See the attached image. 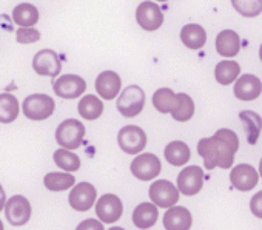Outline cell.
<instances>
[{"mask_svg": "<svg viewBox=\"0 0 262 230\" xmlns=\"http://www.w3.org/2000/svg\"><path fill=\"white\" fill-rule=\"evenodd\" d=\"M239 149V138L233 130L221 129L211 138H204L198 144V153L204 159L207 170L216 167L230 169L234 162V153Z\"/></svg>", "mask_w": 262, "mask_h": 230, "instance_id": "cell-1", "label": "cell"}, {"mask_svg": "<svg viewBox=\"0 0 262 230\" xmlns=\"http://www.w3.org/2000/svg\"><path fill=\"white\" fill-rule=\"evenodd\" d=\"M144 105L145 93L138 85L126 87L117 99V110L123 118H136L144 110Z\"/></svg>", "mask_w": 262, "mask_h": 230, "instance_id": "cell-2", "label": "cell"}, {"mask_svg": "<svg viewBox=\"0 0 262 230\" xmlns=\"http://www.w3.org/2000/svg\"><path fill=\"white\" fill-rule=\"evenodd\" d=\"M54 99L48 94H31L22 103L24 114L31 121L48 119L54 113Z\"/></svg>", "mask_w": 262, "mask_h": 230, "instance_id": "cell-3", "label": "cell"}, {"mask_svg": "<svg viewBox=\"0 0 262 230\" xmlns=\"http://www.w3.org/2000/svg\"><path fill=\"white\" fill-rule=\"evenodd\" d=\"M83 136H85V127L77 119H67L56 130L57 144L68 150L79 149L83 141Z\"/></svg>", "mask_w": 262, "mask_h": 230, "instance_id": "cell-4", "label": "cell"}, {"mask_svg": "<svg viewBox=\"0 0 262 230\" xmlns=\"http://www.w3.org/2000/svg\"><path fill=\"white\" fill-rule=\"evenodd\" d=\"M117 142L126 155H139L147 147V135L138 126H126L119 130Z\"/></svg>", "mask_w": 262, "mask_h": 230, "instance_id": "cell-5", "label": "cell"}, {"mask_svg": "<svg viewBox=\"0 0 262 230\" xmlns=\"http://www.w3.org/2000/svg\"><path fill=\"white\" fill-rule=\"evenodd\" d=\"M179 189L174 187L173 182L167 179H158L150 185L148 195L151 202H155L158 207L168 208L173 207L179 201Z\"/></svg>", "mask_w": 262, "mask_h": 230, "instance_id": "cell-6", "label": "cell"}, {"mask_svg": "<svg viewBox=\"0 0 262 230\" xmlns=\"http://www.w3.org/2000/svg\"><path fill=\"white\" fill-rule=\"evenodd\" d=\"M161 159L153 153L138 155L131 162V173L135 178L141 181H151L156 179L161 173Z\"/></svg>", "mask_w": 262, "mask_h": 230, "instance_id": "cell-7", "label": "cell"}, {"mask_svg": "<svg viewBox=\"0 0 262 230\" xmlns=\"http://www.w3.org/2000/svg\"><path fill=\"white\" fill-rule=\"evenodd\" d=\"M136 20L138 25L145 31H156L164 24V14L158 4L155 2H142L136 10Z\"/></svg>", "mask_w": 262, "mask_h": 230, "instance_id": "cell-8", "label": "cell"}, {"mask_svg": "<svg viewBox=\"0 0 262 230\" xmlns=\"http://www.w3.org/2000/svg\"><path fill=\"white\" fill-rule=\"evenodd\" d=\"M123 213V204L119 196L116 195H103L96 202V215L105 224H113L120 219Z\"/></svg>", "mask_w": 262, "mask_h": 230, "instance_id": "cell-9", "label": "cell"}, {"mask_svg": "<svg viewBox=\"0 0 262 230\" xmlns=\"http://www.w3.org/2000/svg\"><path fill=\"white\" fill-rule=\"evenodd\" d=\"M5 215L11 225H25L31 216V204L25 196L16 195L5 204Z\"/></svg>", "mask_w": 262, "mask_h": 230, "instance_id": "cell-10", "label": "cell"}, {"mask_svg": "<svg viewBox=\"0 0 262 230\" xmlns=\"http://www.w3.org/2000/svg\"><path fill=\"white\" fill-rule=\"evenodd\" d=\"M54 93L63 99H76L80 97L86 90V82L76 74H63L57 80H54Z\"/></svg>", "mask_w": 262, "mask_h": 230, "instance_id": "cell-11", "label": "cell"}, {"mask_svg": "<svg viewBox=\"0 0 262 230\" xmlns=\"http://www.w3.org/2000/svg\"><path fill=\"white\" fill-rule=\"evenodd\" d=\"M96 196H97V192H96V187L93 184L80 182V184H76L73 187V190L70 192L68 202L74 210L86 212L94 205Z\"/></svg>", "mask_w": 262, "mask_h": 230, "instance_id": "cell-12", "label": "cell"}, {"mask_svg": "<svg viewBox=\"0 0 262 230\" xmlns=\"http://www.w3.org/2000/svg\"><path fill=\"white\" fill-rule=\"evenodd\" d=\"M204 185V172L198 165L184 169L178 176V189L185 196H193L201 192Z\"/></svg>", "mask_w": 262, "mask_h": 230, "instance_id": "cell-13", "label": "cell"}, {"mask_svg": "<svg viewBox=\"0 0 262 230\" xmlns=\"http://www.w3.org/2000/svg\"><path fill=\"white\" fill-rule=\"evenodd\" d=\"M230 181L233 187L239 192H250L257 185L259 173L250 164H239L231 169Z\"/></svg>", "mask_w": 262, "mask_h": 230, "instance_id": "cell-14", "label": "cell"}, {"mask_svg": "<svg viewBox=\"0 0 262 230\" xmlns=\"http://www.w3.org/2000/svg\"><path fill=\"white\" fill-rule=\"evenodd\" d=\"M33 68L40 76L56 77L60 73V70H62V64H60V59H59L56 51H53V50H42V51H39L34 56Z\"/></svg>", "mask_w": 262, "mask_h": 230, "instance_id": "cell-15", "label": "cell"}, {"mask_svg": "<svg viewBox=\"0 0 262 230\" xmlns=\"http://www.w3.org/2000/svg\"><path fill=\"white\" fill-rule=\"evenodd\" d=\"M233 93L239 100H254L262 93V82L254 74H244L236 79Z\"/></svg>", "mask_w": 262, "mask_h": 230, "instance_id": "cell-16", "label": "cell"}, {"mask_svg": "<svg viewBox=\"0 0 262 230\" xmlns=\"http://www.w3.org/2000/svg\"><path fill=\"white\" fill-rule=\"evenodd\" d=\"M122 88L120 76L116 71H102L96 79V91L105 100L114 99Z\"/></svg>", "mask_w": 262, "mask_h": 230, "instance_id": "cell-17", "label": "cell"}, {"mask_svg": "<svg viewBox=\"0 0 262 230\" xmlns=\"http://www.w3.org/2000/svg\"><path fill=\"white\" fill-rule=\"evenodd\" d=\"M193 224V218L185 207H168L164 215V227L168 230H188Z\"/></svg>", "mask_w": 262, "mask_h": 230, "instance_id": "cell-18", "label": "cell"}, {"mask_svg": "<svg viewBox=\"0 0 262 230\" xmlns=\"http://www.w3.org/2000/svg\"><path fill=\"white\" fill-rule=\"evenodd\" d=\"M216 51L224 57H234L241 51V39L236 31L224 30L216 37Z\"/></svg>", "mask_w": 262, "mask_h": 230, "instance_id": "cell-19", "label": "cell"}, {"mask_svg": "<svg viewBox=\"0 0 262 230\" xmlns=\"http://www.w3.org/2000/svg\"><path fill=\"white\" fill-rule=\"evenodd\" d=\"M239 119L245 129L247 133V141L250 145H254L260 136L262 132V119L257 113L251 111V110H244L239 113Z\"/></svg>", "mask_w": 262, "mask_h": 230, "instance_id": "cell-20", "label": "cell"}, {"mask_svg": "<svg viewBox=\"0 0 262 230\" xmlns=\"http://www.w3.org/2000/svg\"><path fill=\"white\" fill-rule=\"evenodd\" d=\"M181 40L190 50H201L207 42V33L201 25L188 24L181 30Z\"/></svg>", "mask_w": 262, "mask_h": 230, "instance_id": "cell-21", "label": "cell"}, {"mask_svg": "<svg viewBox=\"0 0 262 230\" xmlns=\"http://www.w3.org/2000/svg\"><path fill=\"white\" fill-rule=\"evenodd\" d=\"M159 216L158 205L153 202H142L133 212V222L138 228H150L156 224Z\"/></svg>", "mask_w": 262, "mask_h": 230, "instance_id": "cell-22", "label": "cell"}, {"mask_svg": "<svg viewBox=\"0 0 262 230\" xmlns=\"http://www.w3.org/2000/svg\"><path fill=\"white\" fill-rule=\"evenodd\" d=\"M164 155H165L167 162L171 164V165H174V167L185 165L190 161V158H191L190 147L185 142H182V141H173V142H170L165 147Z\"/></svg>", "mask_w": 262, "mask_h": 230, "instance_id": "cell-23", "label": "cell"}, {"mask_svg": "<svg viewBox=\"0 0 262 230\" xmlns=\"http://www.w3.org/2000/svg\"><path fill=\"white\" fill-rule=\"evenodd\" d=\"M19 100L11 93H2L0 94V122L2 124H11L19 116Z\"/></svg>", "mask_w": 262, "mask_h": 230, "instance_id": "cell-24", "label": "cell"}, {"mask_svg": "<svg viewBox=\"0 0 262 230\" xmlns=\"http://www.w3.org/2000/svg\"><path fill=\"white\" fill-rule=\"evenodd\" d=\"M77 110L82 118H85L88 121H94V119L100 118V114L103 113V103L97 96L86 94L80 99Z\"/></svg>", "mask_w": 262, "mask_h": 230, "instance_id": "cell-25", "label": "cell"}, {"mask_svg": "<svg viewBox=\"0 0 262 230\" xmlns=\"http://www.w3.org/2000/svg\"><path fill=\"white\" fill-rule=\"evenodd\" d=\"M241 73V67L234 60H222L214 68V77L221 85H230L233 83Z\"/></svg>", "mask_w": 262, "mask_h": 230, "instance_id": "cell-26", "label": "cell"}, {"mask_svg": "<svg viewBox=\"0 0 262 230\" xmlns=\"http://www.w3.org/2000/svg\"><path fill=\"white\" fill-rule=\"evenodd\" d=\"M153 105L158 111L171 114V111L178 107V94H174V91L170 88H159L153 94Z\"/></svg>", "mask_w": 262, "mask_h": 230, "instance_id": "cell-27", "label": "cell"}, {"mask_svg": "<svg viewBox=\"0 0 262 230\" xmlns=\"http://www.w3.org/2000/svg\"><path fill=\"white\" fill-rule=\"evenodd\" d=\"M13 19L19 27H34L39 22V11L31 4H20L14 8Z\"/></svg>", "mask_w": 262, "mask_h": 230, "instance_id": "cell-28", "label": "cell"}, {"mask_svg": "<svg viewBox=\"0 0 262 230\" xmlns=\"http://www.w3.org/2000/svg\"><path fill=\"white\" fill-rule=\"evenodd\" d=\"M43 184L50 192H62V190H68L76 184V178L70 173H48L43 178Z\"/></svg>", "mask_w": 262, "mask_h": 230, "instance_id": "cell-29", "label": "cell"}, {"mask_svg": "<svg viewBox=\"0 0 262 230\" xmlns=\"http://www.w3.org/2000/svg\"><path fill=\"white\" fill-rule=\"evenodd\" d=\"M193 114H194L193 99L185 93H179L178 94V107L171 111L173 119L178 122H187L193 118Z\"/></svg>", "mask_w": 262, "mask_h": 230, "instance_id": "cell-30", "label": "cell"}, {"mask_svg": "<svg viewBox=\"0 0 262 230\" xmlns=\"http://www.w3.org/2000/svg\"><path fill=\"white\" fill-rule=\"evenodd\" d=\"M54 162L65 172H77L80 169V159L68 149H59L54 152Z\"/></svg>", "mask_w": 262, "mask_h": 230, "instance_id": "cell-31", "label": "cell"}, {"mask_svg": "<svg viewBox=\"0 0 262 230\" xmlns=\"http://www.w3.org/2000/svg\"><path fill=\"white\" fill-rule=\"evenodd\" d=\"M233 8L244 17H257L262 13V0H231Z\"/></svg>", "mask_w": 262, "mask_h": 230, "instance_id": "cell-32", "label": "cell"}, {"mask_svg": "<svg viewBox=\"0 0 262 230\" xmlns=\"http://www.w3.org/2000/svg\"><path fill=\"white\" fill-rule=\"evenodd\" d=\"M40 39V33L33 27H19L17 42L19 44H33Z\"/></svg>", "mask_w": 262, "mask_h": 230, "instance_id": "cell-33", "label": "cell"}, {"mask_svg": "<svg viewBox=\"0 0 262 230\" xmlns=\"http://www.w3.org/2000/svg\"><path fill=\"white\" fill-rule=\"evenodd\" d=\"M250 210L256 218L262 219V192H257L256 195H253L250 201Z\"/></svg>", "mask_w": 262, "mask_h": 230, "instance_id": "cell-34", "label": "cell"}, {"mask_svg": "<svg viewBox=\"0 0 262 230\" xmlns=\"http://www.w3.org/2000/svg\"><path fill=\"white\" fill-rule=\"evenodd\" d=\"M77 228L79 230H82V228H103V225H102V222L100 221H96V219H86V221H83V222H80L79 225H77Z\"/></svg>", "mask_w": 262, "mask_h": 230, "instance_id": "cell-35", "label": "cell"}, {"mask_svg": "<svg viewBox=\"0 0 262 230\" xmlns=\"http://www.w3.org/2000/svg\"><path fill=\"white\" fill-rule=\"evenodd\" d=\"M5 204H7V195H5V190L4 187L0 185V212L5 208Z\"/></svg>", "mask_w": 262, "mask_h": 230, "instance_id": "cell-36", "label": "cell"}, {"mask_svg": "<svg viewBox=\"0 0 262 230\" xmlns=\"http://www.w3.org/2000/svg\"><path fill=\"white\" fill-rule=\"evenodd\" d=\"M259 175L262 178V158H260V162H259Z\"/></svg>", "mask_w": 262, "mask_h": 230, "instance_id": "cell-37", "label": "cell"}, {"mask_svg": "<svg viewBox=\"0 0 262 230\" xmlns=\"http://www.w3.org/2000/svg\"><path fill=\"white\" fill-rule=\"evenodd\" d=\"M259 59H260V62H262V44H260V48H259Z\"/></svg>", "mask_w": 262, "mask_h": 230, "instance_id": "cell-38", "label": "cell"}, {"mask_svg": "<svg viewBox=\"0 0 262 230\" xmlns=\"http://www.w3.org/2000/svg\"><path fill=\"white\" fill-rule=\"evenodd\" d=\"M0 230H4V222L2 221H0Z\"/></svg>", "mask_w": 262, "mask_h": 230, "instance_id": "cell-39", "label": "cell"}, {"mask_svg": "<svg viewBox=\"0 0 262 230\" xmlns=\"http://www.w3.org/2000/svg\"><path fill=\"white\" fill-rule=\"evenodd\" d=\"M158 2H167V0H158Z\"/></svg>", "mask_w": 262, "mask_h": 230, "instance_id": "cell-40", "label": "cell"}]
</instances>
